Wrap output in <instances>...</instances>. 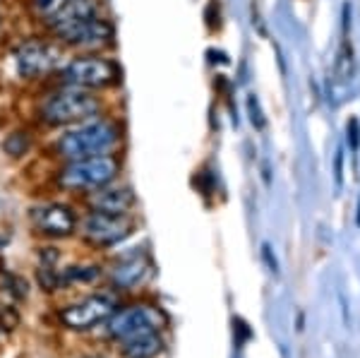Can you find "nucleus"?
Returning <instances> with one entry per match:
<instances>
[{
	"mask_svg": "<svg viewBox=\"0 0 360 358\" xmlns=\"http://www.w3.org/2000/svg\"><path fill=\"white\" fill-rule=\"evenodd\" d=\"M118 144V128L108 120H91L65 132L58 142V152L65 159H89L108 154Z\"/></svg>",
	"mask_w": 360,
	"mask_h": 358,
	"instance_id": "1",
	"label": "nucleus"
},
{
	"mask_svg": "<svg viewBox=\"0 0 360 358\" xmlns=\"http://www.w3.org/2000/svg\"><path fill=\"white\" fill-rule=\"evenodd\" d=\"M98 108H101V103L94 96L75 87V89H63L51 99H46L41 113L53 125H72L91 120L98 113Z\"/></svg>",
	"mask_w": 360,
	"mask_h": 358,
	"instance_id": "2",
	"label": "nucleus"
},
{
	"mask_svg": "<svg viewBox=\"0 0 360 358\" xmlns=\"http://www.w3.org/2000/svg\"><path fill=\"white\" fill-rule=\"evenodd\" d=\"M115 173H118V161L108 154H101V157L70 161L58 176V183L70 190H96L108 186L115 178Z\"/></svg>",
	"mask_w": 360,
	"mask_h": 358,
	"instance_id": "3",
	"label": "nucleus"
},
{
	"mask_svg": "<svg viewBox=\"0 0 360 358\" xmlns=\"http://www.w3.org/2000/svg\"><path fill=\"white\" fill-rule=\"evenodd\" d=\"M161 325H164V317L152 305H132V308L120 310V313H113L108 317V334L115 342L123 344L127 339L139 337V334L159 332Z\"/></svg>",
	"mask_w": 360,
	"mask_h": 358,
	"instance_id": "4",
	"label": "nucleus"
},
{
	"mask_svg": "<svg viewBox=\"0 0 360 358\" xmlns=\"http://www.w3.org/2000/svg\"><path fill=\"white\" fill-rule=\"evenodd\" d=\"M63 79L72 87H108L111 82L118 79V70L111 60L106 58H75L72 63H68L65 70H63Z\"/></svg>",
	"mask_w": 360,
	"mask_h": 358,
	"instance_id": "5",
	"label": "nucleus"
},
{
	"mask_svg": "<svg viewBox=\"0 0 360 358\" xmlns=\"http://www.w3.org/2000/svg\"><path fill=\"white\" fill-rule=\"evenodd\" d=\"M113 313H115V303L108 296H89L84 301L68 305L65 310H60V322L68 330L82 332L106 322Z\"/></svg>",
	"mask_w": 360,
	"mask_h": 358,
	"instance_id": "6",
	"label": "nucleus"
},
{
	"mask_svg": "<svg viewBox=\"0 0 360 358\" xmlns=\"http://www.w3.org/2000/svg\"><path fill=\"white\" fill-rule=\"evenodd\" d=\"M130 229L132 224L127 222L125 215H101V212H94V215L82 222V236L96 245L118 243V241H123L130 234Z\"/></svg>",
	"mask_w": 360,
	"mask_h": 358,
	"instance_id": "7",
	"label": "nucleus"
},
{
	"mask_svg": "<svg viewBox=\"0 0 360 358\" xmlns=\"http://www.w3.org/2000/svg\"><path fill=\"white\" fill-rule=\"evenodd\" d=\"M17 70L25 77H37V75L51 72L60 63V51L44 41H27L17 49L15 53Z\"/></svg>",
	"mask_w": 360,
	"mask_h": 358,
	"instance_id": "8",
	"label": "nucleus"
},
{
	"mask_svg": "<svg viewBox=\"0 0 360 358\" xmlns=\"http://www.w3.org/2000/svg\"><path fill=\"white\" fill-rule=\"evenodd\" d=\"M34 226L41 231L44 236H70L77 226V217L65 205H44L32 210Z\"/></svg>",
	"mask_w": 360,
	"mask_h": 358,
	"instance_id": "9",
	"label": "nucleus"
},
{
	"mask_svg": "<svg viewBox=\"0 0 360 358\" xmlns=\"http://www.w3.org/2000/svg\"><path fill=\"white\" fill-rule=\"evenodd\" d=\"M60 39L70 46H79V49H96V46H103L111 39V25L98 15H91L77 22L75 27H70L68 32H63Z\"/></svg>",
	"mask_w": 360,
	"mask_h": 358,
	"instance_id": "10",
	"label": "nucleus"
},
{
	"mask_svg": "<svg viewBox=\"0 0 360 358\" xmlns=\"http://www.w3.org/2000/svg\"><path fill=\"white\" fill-rule=\"evenodd\" d=\"M132 205H135V193L125 186H101L89 195V207L101 215H125Z\"/></svg>",
	"mask_w": 360,
	"mask_h": 358,
	"instance_id": "11",
	"label": "nucleus"
},
{
	"mask_svg": "<svg viewBox=\"0 0 360 358\" xmlns=\"http://www.w3.org/2000/svg\"><path fill=\"white\" fill-rule=\"evenodd\" d=\"M149 272V264L139 257H127L123 262H118L111 269V281L118 288H135L137 284H142L144 276Z\"/></svg>",
	"mask_w": 360,
	"mask_h": 358,
	"instance_id": "12",
	"label": "nucleus"
},
{
	"mask_svg": "<svg viewBox=\"0 0 360 358\" xmlns=\"http://www.w3.org/2000/svg\"><path fill=\"white\" fill-rule=\"evenodd\" d=\"M161 351L159 332H147L123 342V354L127 358H154Z\"/></svg>",
	"mask_w": 360,
	"mask_h": 358,
	"instance_id": "13",
	"label": "nucleus"
},
{
	"mask_svg": "<svg viewBox=\"0 0 360 358\" xmlns=\"http://www.w3.org/2000/svg\"><path fill=\"white\" fill-rule=\"evenodd\" d=\"M3 149L8 154H13V157H20V154H25L29 149V135L27 132H13V135L3 142Z\"/></svg>",
	"mask_w": 360,
	"mask_h": 358,
	"instance_id": "14",
	"label": "nucleus"
},
{
	"mask_svg": "<svg viewBox=\"0 0 360 358\" xmlns=\"http://www.w3.org/2000/svg\"><path fill=\"white\" fill-rule=\"evenodd\" d=\"M37 3V8H39V13H44V15H53L58 8H60L65 0H34Z\"/></svg>",
	"mask_w": 360,
	"mask_h": 358,
	"instance_id": "15",
	"label": "nucleus"
},
{
	"mask_svg": "<svg viewBox=\"0 0 360 358\" xmlns=\"http://www.w3.org/2000/svg\"><path fill=\"white\" fill-rule=\"evenodd\" d=\"M248 106H250V113H252V123L257 125V128H264V120H262V115H259L257 101H255V99H250V101H248Z\"/></svg>",
	"mask_w": 360,
	"mask_h": 358,
	"instance_id": "16",
	"label": "nucleus"
}]
</instances>
